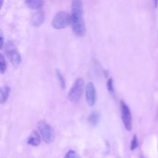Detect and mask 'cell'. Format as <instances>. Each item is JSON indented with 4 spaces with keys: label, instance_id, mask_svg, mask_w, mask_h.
<instances>
[{
    "label": "cell",
    "instance_id": "6da1fadb",
    "mask_svg": "<svg viewBox=\"0 0 158 158\" xmlns=\"http://www.w3.org/2000/svg\"><path fill=\"white\" fill-rule=\"evenodd\" d=\"M70 24L73 32L78 36L85 34L86 27L83 19V14L71 12Z\"/></svg>",
    "mask_w": 158,
    "mask_h": 158
},
{
    "label": "cell",
    "instance_id": "7a4b0ae2",
    "mask_svg": "<svg viewBox=\"0 0 158 158\" xmlns=\"http://www.w3.org/2000/svg\"><path fill=\"white\" fill-rule=\"evenodd\" d=\"M83 86L84 81L81 78H78L75 80L68 93V98L71 102H76L79 101L83 93Z\"/></svg>",
    "mask_w": 158,
    "mask_h": 158
},
{
    "label": "cell",
    "instance_id": "3957f363",
    "mask_svg": "<svg viewBox=\"0 0 158 158\" xmlns=\"http://www.w3.org/2000/svg\"><path fill=\"white\" fill-rule=\"evenodd\" d=\"M70 24V15L65 11L58 12L54 16L52 26L57 30L65 28Z\"/></svg>",
    "mask_w": 158,
    "mask_h": 158
},
{
    "label": "cell",
    "instance_id": "277c9868",
    "mask_svg": "<svg viewBox=\"0 0 158 158\" xmlns=\"http://www.w3.org/2000/svg\"><path fill=\"white\" fill-rule=\"evenodd\" d=\"M5 52L13 66L17 67L20 64L21 56L12 41H8L5 44Z\"/></svg>",
    "mask_w": 158,
    "mask_h": 158
},
{
    "label": "cell",
    "instance_id": "5b68a950",
    "mask_svg": "<svg viewBox=\"0 0 158 158\" xmlns=\"http://www.w3.org/2000/svg\"><path fill=\"white\" fill-rule=\"evenodd\" d=\"M38 128L44 141L49 144L52 143L54 139V132L52 128L44 121L38 122Z\"/></svg>",
    "mask_w": 158,
    "mask_h": 158
},
{
    "label": "cell",
    "instance_id": "8992f818",
    "mask_svg": "<svg viewBox=\"0 0 158 158\" xmlns=\"http://www.w3.org/2000/svg\"><path fill=\"white\" fill-rule=\"evenodd\" d=\"M120 109L122 112V118L125 129L130 131L132 128V117L130 109L127 104L123 101H120Z\"/></svg>",
    "mask_w": 158,
    "mask_h": 158
},
{
    "label": "cell",
    "instance_id": "52a82bcc",
    "mask_svg": "<svg viewBox=\"0 0 158 158\" xmlns=\"http://www.w3.org/2000/svg\"><path fill=\"white\" fill-rule=\"evenodd\" d=\"M96 93L94 85L92 82L87 83L86 86V100L89 106H93L96 102Z\"/></svg>",
    "mask_w": 158,
    "mask_h": 158
},
{
    "label": "cell",
    "instance_id": "ba28073f",
    "mask_svg": "<svg viewBox=\"0 0 158 158\" xmlns=\"http://www.w3.org/2000/svg\"><path fill=\"white\" fill-rule=\"evenodd\" d=\"M45 19V15L43 11L41 10H37L31 17V23L34 27L41 26Z\"/></svg>",
    "mask_w": 158,
    "mask_h": 158
},
{
    "label": "cell",
    "instance_id": "9c48e42d",
    "mask_svg": "<svg viewBox=\"0 0 158 158\" xmlns=\"http://www.w3.org/2000/svg\"><path fill=\"white\" fill-rule=\"evenodd\" d=\"M40 134L35 130L33 131L27 139V144L33 146H37L40 143Z\"/></svg>",
    "mask_w": 158,
    "mask_h": 158
},
{
    "label": "cell",
    "instance_id": "30bf717a",
    "mask_svg": "<svg viewBox=\"0 0 158 158\" xmlns=\"http://www.w3.org/2000/svg\"><path fill=\"white\" fill-rule=\"evenodd\" d=\"M26 6L33 10H40L44 5V0H25Z\"/></svg>",
    "mask_w": 158,
    "mask_h": 158
},
{
    "label": "cell",
    "instance_id": "8fae6325",
    "mask_svg": "<svg viewBox=\"0 0 158 158\" xmlns=\"http://www.w3.org/2000/svg\"><path fill=\"white\" fill-rule=\"evenodd\" d=\"M10 93V88L7 85L0 87V104H3L7 100Z\"/></svg>",
    "mask_w": 158,
    "mask_h": 158
},
{
    "label": "cell",
    "instance_id": "7c38bea8",
    "mask_svg": "<svg viewBox=\"0 0 158 158\" xmlns=\"http://www.w3.org/2000/svg\"><path fill=\"white\" fill-rule=\"evenodd\" d=\"M88 120L89 122V123L93 126L96 125L99 120H100V115L98 112H93L91 114H89Z\"/></svg>",
    "mask_w": 158,
    "mask_h": 158
},
{
    "label": "cell",
    "instance_id": "4fadbf2b",
    "mask_svg": "<svg viewBox=\"0 0 158 158\" xmlns=\"http://www.w3.org/2000/svg\"><path fill=\"white\" fill-rule=\"evenodd\" d=\"M56 74H57V78H58V80L59 81L61 88L63 89H65V79H64L62 74L61 73V72L59 70H57Z\"/></svg>",
    "mask_w": 158,
    "mask_h": 158
},
{
    "label": "cell",
    "instance_id": "5bb4252c",
    "mask_svg": "<svg viewBox=\"0 0 158 158\" xmlns=\"http://www.w3.org/2000/svg\"><path fill=\"white\" fill-rule=\"evenodd\" d=\"M6 69V62L4 56L0 53V73H3Z\"/></svg>",
    "mask_w": 158,
    "mask_h": 158
},
{
    "label": "cell",
    "instance_id": "9a60e30c",
    "mask_svg": "<svg viewBox=\"0 0 158 158\" xmlns=\"http://www.w3.org/2000/svg\"><path fill=\"white\" fill-rule=\"evenodd\" d=\"M64 158H80V157L74 150H69L65 154Z\"/></svg>",
    "mask_w": 158,
    "mask_h": 158
},
{
    "label": "cell",
    "instance_id": "2e32d148",
    "mask_svg": "<svg viewBox=\"0 0 158 158\" xmlns=\"http://www.w3.org/2000/svg\"><path fill=\"white\" fill-rule=\"evenodd\" d=\"M106 86L107 90L112 94L114 93V85H113V80L112 78H110L107 80L106 83Z\"/></svg>",
    "mask_w": 158,
    "mask_h": 158
},
{
    "label": "cell",
    "instance_id": "e0dca14e",
    "mask_svg": "<svg viewBox=\"0 0 158 158\" xmlns=\"http://www.w3.org/2000/svg\"><path fill=\"white\" fill-rule=\"evenodd\" d=\"M139 143H138V138L136 137V135H134L131 142V144H130V149L131 151H133L134 149H135L136 148H137V147L138 146Z\"/></svg>",
    "mask_w": 158,
    "mask_h": 158
},
{
    "label": "cell",
    "instance_id": "ac0fdd59",
    "mask_svg": "<svg viewBox=\"0 0 158 158\" xmlns=\"http://www.w3.org/2000/svg\"><path fill=\"white\" fill-rule=\"evenodd\" d=\"M4 44V37L2 30L0 29V49H1Z\"/></svg>",
    "mask_w": 158,
    "mask_h": 158
},
{
    "label": "cell",
    "instance_id": "d6986e66",
    "mask_svg": "<svg viewBox=\"0 0 158 158\" xmlns=\"http://www.w3.org/2000/svg\"><path fill=\"white\" fill-rule=\"evenodd\" d=\"M3 2H4V0H0V9L2 7V5H3Z\"/></svg>",
    "mask_w": 158,
    "mask_h": 158
},
{
    "label": "cell",
    "instance_id": "ffe728a7",
    "mask_svg": "<svg viewBox=\"0 0 158 158\" xmlns=\"http://www.w3.org/2000/svg\"><path fill=\"white\" fill-rule=\"evenodd\" d=\"M154 4H155V7L157 6V4H158V0H154Z\"/></svg>",
    "mask_w": 158,
    "mask_h": 158
},
{
    "label": "cell",
    "instance_id": "44dd1931",
    "mask_svg": "<svg viewBox=\"0 0 158 158\" xmlns=\"http://www.w3.org/2000/svg\"><path fill=\"white\" fill-rule=\"evenodd\" d=\"M140 158H144V157H140Z\"/></svg>",
    "mask_w": 158,
    "mask_h": 158
}]
</instances>
